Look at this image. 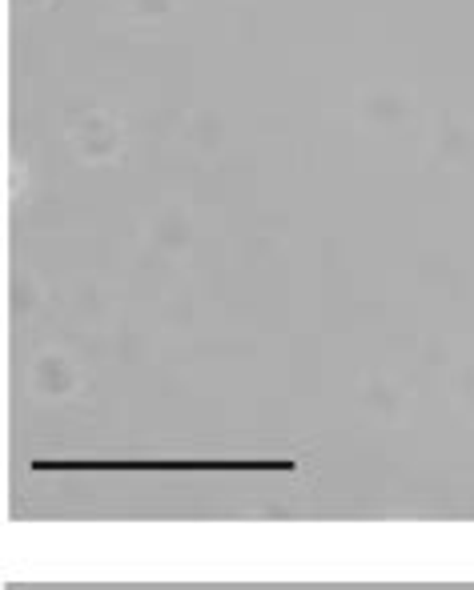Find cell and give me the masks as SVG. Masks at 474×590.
I'll return each instance as SVG.
<instances>
[{"label":"cell","mask_w":474,"mask_h":590,"mask_svg":"<svg viewBox=\"0 0 474 590\" xmlns=\"http://www.w3.org/2000/svg\"><path fill=\"white\" fill-rule=\"evenodd\" d=\"M33 470H294L286 458H262V462H49L40 458Z\"/></svg>","instance_id":"1"}]
</instances>
